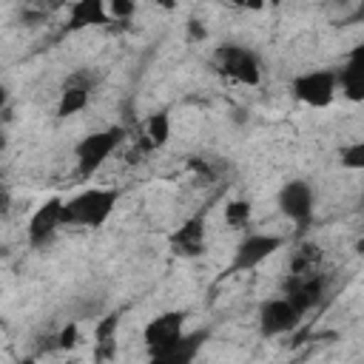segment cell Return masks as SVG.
<instances>
[{
	"label": "cell",
	"mask_w": 364,
	"mask_h": 364,
	"mask_svg": "<svg viewBox=\"0 0 364 364\" xmlns=\"http://www.w3.org/2000/svg\"><path fill=\"white\" fill-rule=\"evenodd\" d=\"M119 202L117 188H85L71 199H63V228H102Z\"/></svg>",
	"instance_id": "cell-1"
},
{
	"label": "cell",
	"mask_w": 364,
	"mask_h": 364,
	"mask_svg": "<svg viewBox=\"0 0 364 364\" xmlns=\"http://www.w3.org/2000/svg\"><path fill=\"white\" fill-rule=\"evenodd\" d=\"M125 128L122 125H108L102 131H94V134H85L77 145H74V159H77V171L82 179H88L91 173H97L105 159L125 142Z\"/></svg>",
	"instance_id": "cell-2"
},
{
	"label": "cell",
	"mask_w": 364,
	"mask_h": 364,
	"mask_svg": "<svg viewBox=\"0 0 364 364\" xmlns=\"http://www.w3.org/2000/svg\"><path fill=\"white\" fill-rule=\"evenodd\" d=\"M282 247H284V236H279V233H247L236 245V250L230 256V264L222 270V276L250 273L262 262H267L273 253H279Z\"/></svg>",
	"instance_id": "cell-3"
},
{
	"label": "cell",
	"mask_w": 364,
	"mask_h": 364,
	"mask_svg": "<svg viewBox=\"0 0 364 364\" xmlns=\"http://www.w3.org/2000/svg\"><path fill=\"white\" fill-rule=\"evenodd\" d=\"M213 68L222 77H228L233 82H242V85H259L262 82V63H259L256 51H250L245 46H236V43L216 46Z\"/></svg>",
	"instance_id": "cell-4"
},
{
	"label": "cell",
	"mask_w": 364,
	"mask_h": 364,
	"mask_svg": "<svg viewBox=\"0 0 364 364\" xmlns=\"http://www.w3.org/2000/svg\"><path fill=\"white\" fill-rule=\"evenodd\" d=\"M290 88H293V97L301 100L304 105H310V108H327L336 100L338 82H336V71L333 68H313V71L296 74L293 82H290Z\"/></svg>",
	"instance_id": "cell-5"
},
{
	"label": "cell",
	"mask_w": 364,
	"mask_h": 364,
	"mask_svg": "<svg viewBox=\"0 0 364 364\" xmlns=\"http://www.w3.org/2000/svg\"><path fill=\"white\" fill-rule=\"evenodd\" d=\"M168 247L179 259H199L208 250V228H205V210L188 216L176 230L168 233Z\"/></svg>",
	"instance_id": "cell-6"
},
{
	"label": "cell",
	"mask_w": 364,
	"mask_h": 364,
	"mask_svg": "<svg viewBox=\"0 0 364 364\" xmlns=\"http://www.w3.org/2000/svg\"><path fill=\"white\" fill-rule=\"evenodd\" d=\"M301 310L293 307L284 296L279 299H264L259 304V333L264 338H276V336H284V333H293L301 321Z\"/></svg>",
	"instance_id": "cell-7"
},
{
	"label": "cell",
	"mask_w": 364,
	"mask_h": 364,
	"mask_svg": "<svg viewBox=\"0 0 364 364\" xmlns=\"http://www.w3.org/2000/svg\"><path fill=\"white\" fill-rule=\"evenodd\" d=\"M276 205L296 228H307L313 219V188L304 179H290L279 188Z\"/></svg>",
	"instance_id": "cell-8"
},
{
	"label": "cell",
	"mask_w": 364,
	"mask_h": 364,
	"mask_svg": "<svg viewBox=\"0 0 364 364\" xmlns=\"http://www.w3.org/2000/svg\"><path fill=\"white\" fill-rule=\"evenodd\" d=\"M60 210H63V199H60V196H48V199L31 213L26 233H28V245H31L34 250H43V247H48V245L54 242L57 230L63 228Z\"/></svg>",
	"instance_id": "cell-9"
},
{
	"label": "cell",
	"mask_w": 364,
	"mask_h": 364,
	"mask_svg": "<svg viewBox=\"0 0 364 364\" xmlns=\"http://www.w3.org/2000/svg\"><path fill=\"white\" fill-rule=\"evenodd\" d=\"M91 94H94V77H91V71H85V68L71 71V74L63 80V85H60L57 117H63V119H65V117L80 114V111L88 105Z\"/></svg>",
	"instance_id": "cell-10"
},
{
	"label": "cell",
	"mask_w": 364,
	"mask_h": 364,
	"mask_svg": "<svg viewBox=\"0 0 364 364\" xmlns=\"http://www.w3.org/2000/svg\"><path fill=\"white\" fill-rule=\"evenodd\" d=\"M324 293H327V276L321 270L304 273V276H287L284 279V299L293 307H299L301 313L313 310L321 301Z\"/></svg>",
	"instance_id": "cell-11"
},
{
	"label": "cell",
	"mask_w": 364,
	"mask_h": 364,
	"mask_svg": "<svg viewBox=\"0 0 364 364\" xmlns=\"http://www.w3.org/2000/svg\"><path fill=\"white\" fill-rule=\"evenodd\" d=\"M185 318H188L185 310H162V313H156L142 327V341H145L148 353H154V350L171 344L173 338H179L185 333Z\"/></svg>",
	"instance_id": "cell-12"
},
{
	"label": "cell",
	"mask_w": 364,
	"mask_h": 364,
	"mask_svg": "<svg viewBox=\"0 0 364 364\" xmlns=\"http://www.w3.org/2000/svg\"><path fill=\"white\" fill-rule=\"evenodd\" d=\"M205 338H208L205 330L182 333L179 338H173L171 344H165V347H159V350H154V353H148V355H151V361H156V364H191V361L199 355Z\"/></svg>",
	"instance_id": "cell-13"
},
{
	"label": "cell",
	"mask_w": 364,
	"mask_h": 364,
	"mask_svg": "<svg viewBox=\"0 0 364 364\" xmlns=\"http://www.w3.org/2000/svg\"><path fill=\"white\" fill-rule=\"evenodd\" d=\"M108 23H111V17H108V0H74L68 6V17H65L63 31L65 34H74V31L94 28V26H108Z\"/></svg>",
	"instance_id": "cell-14"
},
{
	"label": "cell",
	"mask_w": 364,
	"mask_h": 364,
	"mask_svg": "<svg viewBox=\"0 0 364 364\" xmlns=\"http://www.w3.org/2000/svg\"><path fill=\"white\" fill-rule=\"evenodd\" d=\"M336 82H338L341 94L350 102H361L364 100V60H361V46L350 54V60L341 65V71H336Z\"/></svg>",
	"instance_id": "cell-15"
},
{
	"label": "cell",
	"mask_w": 364,
	"mask_h": 364,
	"mask_svg": "<svg viewBox=\"0 0 364 364\" xmlns=\"http://www.w3.org/2000/svg\"><path fill=\"white\" fill-rule=\"evenodd\" d=\"M316 270H321V247L316 242L296 245L293 253H290L287 273L290 276H304V273H316Z\"/></svg>",
	"instance_id": "cell-16"
},
{
	"label": "cell",
	"mask_w": 364,
	"mask_h": 364,
	"mask_svg": "<svg viewBox=\"0 0 364 364\" xmlns=\"http://www.w3.org/2000/svg\"><path fill=\"white\" fill-rule=\"evenodd\" d=\"M171 139V114L156 111L145 119V148H162Z\"/></svg>",
	"instance_id": "cell-17"
},
{
	"label": "cell",
	"mask_w": 364,
	"mask_h": 364,
	"mask_svg": "<svg viewBox=\"0 0 364 364\" xmlns=\"http://www.w3.org/2000/svg\"><path fill=\"white\" fill-rule=\"evenodd\" d=\"M250 216H253V205L247 199H230L225 205V225L230 230H245L250 225Z\"/></svg>",
	"instance_id": "cell-18"
},
{
	"label": "cell",
	"mask_w": 364,
	"mask_h": 364,
	"mask_svg": "<svg viewBox=\"0 0 364 364\" xmlns=\"http://www.w3.org/2000/svg\"><path fill=\"white\" fill-rule=\"evenodd\" d=\"M338 159H341V168H350V171H361L364 168V142L355 139L350 145H344L338 151Z\"/></svg>",
	"instance_id": "cell-19"
},
{
	"label": "cell",
	"mask_w": 364,
	"mask_h": 364,
	"mask_svg": "<svg viewBox=\"0 0 364 364\" xmlns=\"http://www.w3.org/2000/svg\"><path fill=\"white\" fill-rule=\"evenodd\" d=\"M117 327H119V313H108L105 318H100V324H97V341H100V347H111L114 344Z\"/></svg>",
	"instance_id": "cell-20"
},
{
	"label": "cell",
	"mask_w": 364,
	"mask_h": 364,
	"mask_svg": "<svg viewBox=\"0 0 364 364\" xmlns=\"http://www.w3.org/2000/svg\"><path fill=\"white\" fill-rule=\"evenodd\" d=\"M136 11V0H108V17L111 20H131Z\"/></svg>",
	"instance_id": "cell-21"
},
{
	"label": "cell",
	"mask_w": 364,
	"mask_h": 364,
	"mask_svg": "<svg viewBox=\"0 0 364 364\" xmlns=\"http://www.w3.org/2000/svg\"><path fill=\"white\" fill-rule=\"evenodd\" d=\"M65 6H68V0H23V9H31V11L43 14V17H48V14H54V11L65 9Z\"/></svg>",
	"instance_id": "cell-22"
},
{
	"label": "cell",
	"mask_w": 364,
	"mask_h": 364,
	"mask_svg": "<svg viewBox=\"0 0 364 364\" xmlns=\"http://www.w3.org/2000/svg\"><path fill=\"white\" fill-rule=\"evenodd\" d=\"M77 341H80V327H77V321H68L57 333V347L60 350H71V347H77Z\"/></svg>",
	"instance_id": "cell-23"
},
{
	"label": "cell",
	"mask_w": 364,
	"mask_h": 364,
	"mask_svg": "<svg viewBox=\"0 0 364 364\" xmlns=\"http://www.w3.org/2000/svg\"><path fill=\"white\" fill-rule=\"evenodd\" d=\"M11 213V193H9V188L0 182V219H6Z\"/></svg>",
	"instance_id": "cell-24"
},
{
	"label": "cell",
	"mask_w": 364,
	"mask_h": 364,
	"mask_svg": "<svg viewBox=\"0 0 364 364\" xmlns=\"http://www.w3.org/2000/svg\"><path fill=\"white\" fill-rule=\"evenodd\" d=\"M188 31H191V37H193L196 43L208 37V31H205V26H202V23H199L196 17H191V20H188Z\"/></svg>",
	"instance_id": "cell-25"
},
{
	"label": "cell",
	"mask_w": 364,
	"mask_h": 364,
	"mask_svg": "<svg viewBox=\"0 0 364 364\" xmlns=\"http://www.w3.org/2000/svg\"><path fill=\"white\" fill-rule=\"evenodd\" d=\"M230 3H236V6H245V9H262L264 3H273V6H279L282 0H230Z\"/></svg>",
	"instance_id": "cell-26"
},
{
	"label": "cell",
	"mask_w": 364,
	"mask_h": 364,
	"mask_svg": "<svg viewBox=\"0 0 364 364\" xmlns=\"http://www.w3.org/2000/svg\"><path fill=\"white\" fill-rule=\"evenodd\" d=\"M156 6H162V9L173 11V9H176V0H156Z\"/></svg>",
	"instance_id": "cell-27"
},
{
	"label": "cell",
	"mask_w": 364,
	"mask_h": 364,
	"mask_svg": "<svg viewBox=\"0 0 364 364\" xmlns=\"http://www.w3.org/2000/svg\"><path fill=\"white\" fill-rule=\"evenodd\" d=\"M6 102H9V91H6V85L0 82V108H3Z\"/></svg>",
	"instance_id": "cell-28"
},
{
	"label": "cell",
	"mask_w": 364,
	"mask_h": 364,
	"mask_svg": "<svg viewBox=\"0 0 364 364\" xmlns=\"http://www.w3.org/2000/svg\"><path fill=\"white\" fill-rule=\"evenodd\" d=\"M6 148V136H3V131H0V151Z\"/></svg>",
	"instance_id": "cell-29"
}]
</instances>
